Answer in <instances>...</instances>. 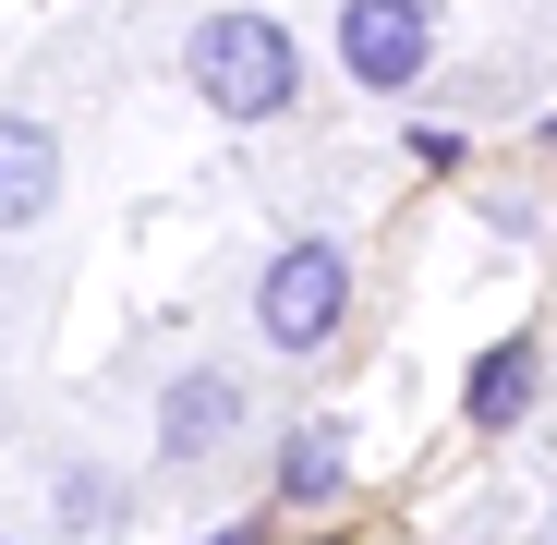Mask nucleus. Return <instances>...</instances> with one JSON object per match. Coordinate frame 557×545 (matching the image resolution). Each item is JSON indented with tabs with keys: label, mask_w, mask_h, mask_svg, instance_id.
<instances>
[{
	"label": "nucleus",
	"mask_w": 557,
	"mask_h": 545,
	"mask_svg": "<svg viewBox=\"0 0 557 545\" xmlns=\"http://www.w3.org/2000/svg\"><path fill=\"white\" fill-rule=\"evenodd\" d=\"M182 73H195V98L219 122H278L292 85H304V49H292V25H267V13H207L195 49H182Z\"/></svg>",
	"instance_id": "obj_1"
},
{
	"label": "nucleus",
	"mask_w": 557,
	"mask_h": 545,
	"mask_svg": "<svg viewBox=\"0 0 557 545\" xmlns=\"http://www.w3.org/2000/svg\"><path fill=\"white\" fill-rule=\"evenodd\" d=\"M49 195H61V134L25 122V110H0V231L49 219Z\"/></svg>",
	"instance_id": "obj_4"
},
{
	"label": "nucleus",
	"mask_w": 557,
	"mask_h": 545,
	"mask_svg": "<svg viewBox=\"0 0 557 545\" xmlns=\"http://www.w3.org/2000/svg\"><path fill=\"white\" fill-rule=\"evenodd\" d=\"M533 363H545L533 339H497V351L473 363V424H485V436H509V424L533 412Z\"/></svg>",
	"instance_id": "obj_6"
},
{
	"label": "nucleus",
	"mask_w": 557,
	"mask_h": 545,
	"mask_svg": "<svg viewBox=\"0 0 557 545\" xmlns=\"http://www.w3.org/2000/svg\"><path fill=\"white\" fill-rule=\"evenodd\" d=\"M278 485H292V497H327V485H339V436H327V424H304L292 448H278Z\"/></svg>",
	"instance_id": "obj_7"
},
{
	"label": "nucleus",
	"mask_w": 557,
	"mask_h": 545,
	"mask_svg": "<svg viewBox=\"0 0 557 545\" xmlns=\"http://www.w3.org/2000/svg\"><path fill=\"white\" fill-rule=\"evenodd\" d=\"M436 61V0H339V73L400 98V85Z\"/></svg>",
	"instance_id": "obj_3"
},
{
	"label": "nucleus",
	"mask_w": 557,
	"mask_h": 545,
	"mask_svg": "<svg viewBox=\"0 0 557 545\" xmlns=\"http://www.w3.org/2000/svg\"><path fill=\"white\" fill-rule=\"evenodd\" d=\"M339 315H351V267H339V243H292V255L267 267V292H255L267 351H327Z\"/></svg>",
	"instance_id": "obj_2"
},
{
	"label": "nucleus",
	"mask_w": 557,
	"mask_h": 545,
	"mask_svg": "<svg viewBox=\"0 0 557 545\" xmlns=\"http://www.w3.org/2000/svg\"><path fill=\"white\" fill-rule=\"evenodd\" d=\"M207 545H255V533H207Z\"/></svg>",
	"instance_id": "obj_8"
},
{
	"label": "nucleus",
	"mask_w": 557,
	"mask_h": 545,
	"mask_svg": "<svg viewBox=\"0 0 557 545\" xmlns=\"http://www.w3.org/2000/svg\"><path fill=\"white\" fill-rule=\"evenodd\" d=\"M231 436H243V388L231 376H182L158 400V448L170 461H207V448H231Z\"/></svg>",
	"instance_id": "obj_5"
}]
</instances>
